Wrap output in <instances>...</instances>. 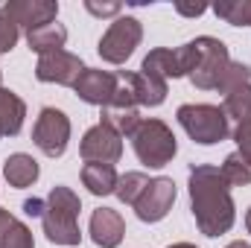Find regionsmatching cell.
<instances>
[{
  "instance_id": "obj_1",
  "label": "cell",
  "mask_w": 251,
  "mask_h": 248,
  "mask_svg": "<svg viewBox=\"0 0 251 248\" xmlns=\"http://www.w3.org/2000/svg\"><path fill=\"white\" fill-rule=\"evenodd\" d=\"M190 187V207L196 216V225L204 237H222L234 228L237 207L231 198V184L219 173V167L196 164L187 175Z\"/></svg>"
},
{
  "instance_id": "obj_2",
  "label": "cell",
  "mask_w": 251,
  "mask_h": 248,
  "mask_svg": "<svg viewBox=\"0 0 251 248\" xmlns=\"http://www.w3.org/2000/svg\"><path fill=\"white\" fill-rule=\"evenodd\" d=\"M44 201H47V207H44L41 225H44L47 240L53 246H79L82 243V231H79L82 201H79V196L70 187L59 184L50 190V196Z\"/></svg>"
},
{
  "instance_id": "obj_3",
  "label": "cell",
  "mask_w": 251,
  "mask_h": 248,
  "mask_svg": "<svg viewBox=\"0 0 251 248\" xmlns=\"http://www.w3.org/2000/svg\"><path fill=\"white\" fill-rule=\"evenodd\" d=\"M131 146H134L137 161L146 164V167H155V170L167 167L178 152L173 128L164 120H155V117H143V123L131 134Z\"/></svg>"
},
{
  "instance_id": "obj_4",
  "label": "cell",
  "mask_w": 251,
  "mask_h": 248,
  "mask_svg": "<svg viewBox=\"0 0 251 248\" xmlns=\"http://www.w3.org/2000/svg\"><path fill=\"white\" fill-rule=\"evenodd\" d=\"M181 128L190 134L193 143H201V146H213V143H222L231 128H228V117L219 105H207V102H187L176 111Z\"/></svg>"
},
{
  "instance_id": "obj_5",
  "label": "cell",
  "mask_w": 251,
  "mask_h": 248,
  "mask_svg": "<svg viewBox=\"0 0 251 248\" xmlns=\"http://www.w3.org/2000/svg\"><path fill=\"white\" fill-rule=\"evenodd\" d=\"M193 44L199 50V62H196V67H193V73H190L187 79L199 91H216L225 67L231 64L225 41H219L213 35H199V38H193Z\"/></svg>"
},
{
  "instance_id": "obj_6",
  "label": "cell",
  "mask_w": 251,
  "mask_h": 248,
  "mask_svg": "<svg viewBox=\"0 0 251 248\" xmlns=\"http://www.w3.org/2000/svg\"><path fill=\"white\" fill-rule=\"evenodd\" d=\"M143 41V24L131 15H120L114 18V24L105 29V35L100 38V59L108 64H123Z\"/></svg>"
},
{
  "instance_id": "obj_7",
  "label": "cell",
  "mask_w": 251,
  "mask_h": 248,
  "mask_svg": "<svg viewBox=\"0 0 251 248\" xmlns=\"http://www.w3.org/2000/svg\"><path fill=\"white\" fill-rule=\"evenodd\" d=\"M32 143L47 155V158H62L67 143H70V120L59 108H41L35 128H32Z\"/></svg>"
},
{
  "instance_id": "obj_8",
  "label": "cell",
  "mask_w": 251,
  "mask_h": 248,
  "mask_svg": "<svg viewBox=\"0 0 251 248\" xmlns=\"http://www.w3.org/2000/svg\"><path fill=\"white\" fill-rule=\"evenodd\" d=\"M79 155L85 164H117L123 158V137L111 125L97 123L82 134Z\"/></svg>"
},
{
  "instance_id": "obj_9",
  "label": "cell",
  "mask_w": 251,
  "mask_h": 248,
  "mask_svg": "<svg viewBox=\"0 0 251 248\" xmlns=\"http://www.w3.org/2000/svg\"><path fill=\"white\" fill-rule=\"evenodd\" d=\"M176 204V181L167 178V175H158V178H149L146 190L140 193V198L134 201V213L140 222H161Z\"/></svg>"
},
{
  "instance_id": "obj_10",
  "label": "cell",
  "mask_w": 251,
  "mask_h": 248,
  "mask_svg": "<svg viewBox=\"0 0 251 248\" xmlns=\"http://www.w3.org/2000/svg\"><path fill=\"white\" fill-rule=\"evenodd\" d=\"M120 88V76L111 73V70H100V67H85L82 76L76 79L73 91L82 102L88 105H100V108H108L114 94Z\"/></svg>"
},
{
  "instance_id": "obj_11",
  "label": "cell",
  "mask_w": 251,
  "mask_h": 248,
  "mask_svg": "<svg viewBox=\"0 0 251 248\" xmlns=\"http://www.w3.org/2000/svg\"><path fill=\"white\" fill-rule=\"evenodd\" d=\"M0 12L21 29H35L44 24H53L59 18V3L56 0H6L0 6Z\"/></svg>"
},
{
  "instance_id": "obj_12",
  "label": "cell",
  "mask_w": 251,
  "mask_h": 248,
  "mask_svg": "<svg viewBox=\"0 0 251 248\" xmlns=\"http://www.w3.org/2000/svg\"><path fill=\"white\" fill-rule=\"evenodd\" d=\"M85 64L76 53H67V50H56V53H47V56H38L35 64V79L38 82H53V85H67L73 88L76 79L82 76Z\"/></svg>"
},
{
  "instance_id": "obj_13",
  "label": "cell",
  "mask_w": 251,
  "mask_h": 248,
  "mask_svg": "<svg viewBox=\"0 0 251 248\" xmlns=\"http://www.w3.org/2000/svg\"><path fill=\"white\" fill-rule=\"evenodd\" d=\"M117 76L128 85V91H131L137 108H140V105L155 108V105H161V102L167 99V82L158 79V76H149V73H143V70H117Z\"/></svg>"
},
{
  "instance_id": "obj_14",
  "label": "cell",
  "mask_w": 251,
  "mask_h": 248,
  "mask_svg": "<svg viewBox=\"0 0 251 248\" xmlns=\"http://www.w3.org/2000/svg\"><path fill=\"white\" fill-rule=\"evenodd\" d=\"M126 237L123 216L111 207H100L91 213V240L100 248H117Z\"/></svg>"
},
{
  "instance_id": "obj_15",
  "label": "cell",
  "mask_w": 251,
  "mask_h": 248,
  "mask_svg": "<svg viewBox=\"0 0 251 248\" xmlns=\"http://www.w3.org/2000/svg\"><path fill=\"white\" fill-rule=\"evenodd\" d=\"M41 170H38V161L26 152H15L3 161V178L9 181V187L15 190H24V187H32L38 181Z\"/></svg>"
},
{
  "instance_id": "obj_16",
  "label": "cell",
  "mask_w": 251,
  "mask_h": 248,
  "mask_svg": "<svg viewBox=\"0 0 251 248\" xmlns=\"http://www.w3.org/2000/svg\"><path fill=\"white\" fill-rule=\"evenodd\" d=\"M24 117H26V102L15 91L0 88V140L15 137L24 128Z\"/></svg>"
},
{
  "instance_id": "obj_17",
  "label": "cell",
  "mask_w": 251,
  "mask_h": 248,
  "mask_svg": "<svg viewBox=\"0 0 251 248\" xmlns=\"http://www.w3.org/2000/svg\"><path fill=\"white\" fill-rule=\"evenodd\" d=\"M64 41H67V29L62 24H44V26H35L26 32V44L32 53L38 56H47V53H56V50H64Z\"/></svg>"
},
{
  "instance_id": "obj_18",
  "label": "cell",
  "mask_w": 251,
  "mask_h": 248,
  "mask_svg": "<svg viewBox=\"0 0 251 248\" xmlns=\"http://www.w3.org/2000/svg\"><path fill=\"white\" fill-rule=\"evenodd\" d=\"M140 70L149 73V76H158V79H164V82L184 76V73H181V64H178V53H176V50H167V47H155V50L143 59Z\"/></svg>"
},
{
  "instance_id": "obj_19",
  "label": "cell",
  "mask_w": 251,
  "mask_h": 248,
  "mask_svg": "<svg viewBox=\"0 0 251 248\" xmlns=\"http://www.w3.org/2000/svg\"><path fill=\"white\" fill-rule=\"evenodd\" d=\"M117 181H120V175H117L114 164H85L82 167V184L94 196H111L117 190Z\"/></svg>"
},
{
  "instance_id": "obj_20",
  "label": "cell",
  "mask_w": 251,
  "mask_h": 248,
  "mask_svg": "<svg viewBox=\"0 0 251 248\" xmlns=\"http://www.w3.org/2000/svg\"><path fill=\"white\" fill-rule=\"evenodd\" d=\"M222 111H225V117L237 120V125H249L251 123V82L249 85L234 88L231 94H225Z\"/></svg>"
},
{
  "instance_id": "obj_21",
  "label": "cell",
  "mask_w": 251,
  "mask_h": 248,
  "mask_svg": "<svg viewBox=\"0 0 251 248\" xmlns=\"http://www.w3.org/2000/svg\"><path fill=\"white\" fill-rule=\"evenodd\" d=\"M100 123L111 125L120 137H131L137 131V125L143 123L137 108H102V120Z\"/></svg>"
},
{
  "instance_id": "obj_22",
  "label": "cell",
  "mask_w": 251,
  "mask_h": 248,
  "mask_svg": "<svg viewBox=\"0 0 251 248\" xmlns=\"http://www.w3.org/2000/svg\"><path fill=\"white\" fill-rule=\"evenodd\" d=\"M213 15L231 26H251V0H219Z\"/></svg>"
},
{
  "instance_id": "obj_23",
  "label": "cell",
  "mask_w": 251,
  "mask_h": 248,
  "mask_svg": "<svg viewBox=\"0 0 251 248\" xmlns=\"http://www.w3.org/2000/svg\"><path fill=\"white\" fill-rule=\"evenodd\" d=\"M219 173L225 175V181L231 187H249L251 184V164L240 155V152H231V155L222 161Z\"/></svg>"
},
{
  "instance_id": "obj_24",
  "label": "cell",
  "mask_w": 251,
  "mask_h": 248,
  "mask_svg": "<svg viewBox=\"0 0 251 248\" xmlns=\"http://www.w3.org/2000/svg\"><path fill=\"white\" fill-rule=\"evenodd\" d=\"M146 184H149V175H143V173H126V175H120V181H117L114 196L123 204H131L134 207V201L140 198V193L146 190Z\"/></svg>"
},
{
  "instance_id": "obj_25",
  "label": "cell",
  "mask_w": 251,
  "mask_h": 248,
  "mask_svg": "<svg viewBox=\"0 0 251 248\" xmlns=\"http://www.w3.org/2000/svg\"><path fill=\"white\" fill-rule=\"evenodd\" d=\"M251 82V67L243 62H231L225 67V73H222V79H219V85H216V91L219 94H231L234 88H240V85H249Z\"/></svg>"
},
{
  "instance_id": "obj_26",
  "label": "cell",
  "mask_w": 251,
  "mask_h": 248,
  "mask_svg": "<svg viewBox=\"0 0 251 248\" xmlns=\"http://www.w3.org/2000/svg\"><path fill=\"white\" fill-rule=\"evenodd\" d=\"M0 248H35V240H32V231L24 225V222H12L9 231L0 237Z\"/></svg>"
},
{
  "instance_id": "obj_27",
  "label": "cell",
  "mask_w": 251,
  "mask_h": 248,
  "mask_svg": "<svg viewBox=\"0 0 251 248\" xmlns=\"http://www.w3.org/2000/svg\"><path fill=\"white\" fill-rule=\"evenodd\" d=\"M18 38H21V29L0 12V56L3 53H9V50H15V44H18Z\"/></svg>"
},
{
  "instance_id": "obj_28",
  "label": "cell",
  "mask_w": 251,
  "mask_h": 248,
  "mask_svg": "<svg viewBox=\"0 0 251 248\" xmlns=\"http://www.w3.org/2000/svg\"><path fill=\"white\" fill-rule=\"evenodd\" d=\"M85 9L91 12V15H97V18H120V3H97V0H85Z\"/></svg>"
},
{
  "instance_id": "obj_29",
  "label": "cell",
  "mask_w": 251,
  "mask_h": 248,
  "mask_svg": "<svg viewBox=\"0 0 251 248\" xmlns=\"http://www.w3.org/2000/svg\"><path fill=\"white\" fill-rule=\"evenodd\" d=\"M234 140H237V146H240V155L251 164V123L237 125V128H234Z\"/></svg>"
},
{
  "instance_id": "obj_30",
  "label": "cell",
  "mask_w": 251,
  "mask_h": 248,
  "mask_svg": "<svg viewBox=\"0 0 251 248\" xmlns=\"http://www.w3.org/2000/svg\"><path fill=\"white\" fill-rule=\"evenodd\" d=\"M44 207H47L44 198H26V201H24V213H26V216H38V219H41V216H44Z\"/></svg>"
},
{
  "instance_id": "obj_31",
  "label": "cell",
  "mask_w": 251,
  "mask_h": 248,
  "mask_svg": "<svg viewBox=\"0 0 251 248\" xmlns=\"http://www.w3.org/2000/svg\"><path fill=\"white\" fill-rule=\"evenodd\" d=\"M204 9H207L204 3H196V6H187V3H176V12H178V15H187V18H199Z\"/></svg>"
},
{
  "instance_id": "obj_32",
  "label": "cell",
  "mask_w": 251,
  "mask_h": 248,
  "mask_svg": "<svg viewBox=\"0 0 251 248\" xmlns=\"http://www.w3.org/2000/svg\"><path fill=\"white\" fill-rule=\"evenodd\" d=\"M12 222H15V216H12L9 210H3V207H0V237L9 231V225H12Z\"/></svg>"
},
{
  "instance_id": "obj_33",
  "label": "cell",
  "mask_w": 251,
  "mask_h": 248,
  "mask_svg": "<svg viewBox=\"0 0 251 248\" xmlns=\"http://www.w3.org/2000/svg\"><path fill=\"white\" fill-rule=\"evenodd\" d=\"M225 248H251L249 243H243V240H237V243H228Z\"/></svg>"
},
{
  "instance_id": "obj_34",
  "label": "cell",
  "mask_w": 251,
  "mask_h": 248,
  "mask_svg": "<svg viewBox=\"0 0 251 248\" xmlns=\"http://www.w3.org/2000/svg\"><path fill=\"white\" fill-rule=\"evenodd\" d=\"M167 248H196L193 243H173V246H167Z\"/></svg>"
},
{
  "instance_id": "obj_35",
  "label": "cell",
  "mask_w": 251,
  "mask_h": 248,
  "mask_svg": "<svg viewBox=\"0 0 251 248\" xmlns=\"http://www.w3.org/2000/svg\"><path fill=\"white\" fill-rule=\"evenodd\" d=\"M246 228H249V234H251V207L246 210Z\"/></svg>"
},
{
  "instance_id": "obj_36",
  "label": "cell",
  "mask_w": 251,
  "mask_h": 248,
  "mask_svg": "<svg viewBox=\"0 0 251 248\" xmlns=\"http://www.w3.org/2000/svg\"><path fill=\"white\" fill-rule=\"evenodd\" d=\"M0 82H3V70H0Z\"/></svg>"
}]
</instances>
